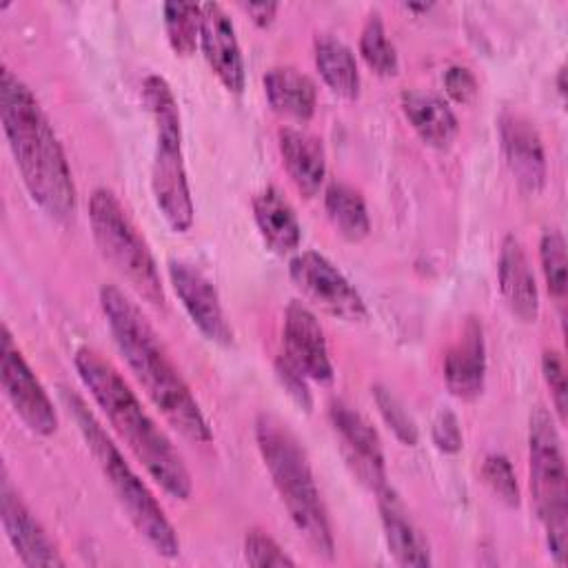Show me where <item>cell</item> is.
<instances>
[{
    "label": "cell",
    "instance_id": "cell-1",
    "mask_svg": "<svg viewBox=\"0 0 568 568\" xmlns=\"http://www.w3.org/2000/svg\"><path fill=\"white\" fill-rule=\"evenodd\" d=\"M100 306L129 371L164 419L191 442H211L213 433L200 404L140 306L113 284L100 288Z\"/></svg>",
    "mask_w": 568,
    "mask_h": 568
},
{
    "label": "cell",
    "instance_id": "cell-2",
    "mask_svg": "<svg viewBox=\"0 0 568 568\" xmlns=\"http://www.w3.org/2000/svg\"><path fill=\"white\" fill-rule=\"evenodd\" d=\"M0 118L31 200L51 220L69 222L75 213V184L67 155L31 89L7 67L0 71Z\"/></svg>",
    "mask_w": 568,
    "mask_h": 568
},
{
    "label": "cell",
    "instance_id": "cell-3",
    "mask_svg": "<svg viewBox=\"0 0 568 568\" xmlns=\"http://www.w3.org/2000/svg\"><path fill=\"white\" fill-rule=\"evenodd\" d=\"M80 382L106 415L111 428L135 455L160 488L173 499H189L191 475L164 430L144 410L118 368L93 348H78L73 357Z\"/></svg>",
    "mask_w": 568,
    "mask_h": 568
},
{
    "label": "cell",
    "instance_id": "cell-4",
    "mask_svg": "<svg viewBox=\"0 0 568 568\" xmlns=\"http://www.w3.org/2000/svg\"><path fill=\"white\" fill-rule=\"evenodd\" d=\"M255 442L293 526L317 557L331 559L335 552L333 530L302 444L271 413L257 415Z\"/></svg>",
    "mask_w": 568,
    "mask_h": 568
},
{
    "label": "cell",
    "instance_id": "cell-5",
    "mask_svg": "<svg viewBox=\"0 0 568 568\" xmlns=\"http://www.w3.org/2000/svg\"><path fill=\"white\" fill-rule=\"evenodd\" d=\"M62 406L69 417L75 422L87 448L91 450L95 464L100 466L104 479L109 481L115 499L126 513L133 528L146 539V544L162 557H175L180 552V539L171 521L166 519L162 506L146 488V484L135 475V470L126 464L120 448L102 428L100 419L89 410L87 402L71 388L60 386L58 390Z\"/></svg>",
    "mask_w": 568,
    "mask_h": 568
},
{
    "label": "cell",
    "instance_id": "cell-6",
    "mask_svg": "<svg viewBox=\"0 0 568 568\" xmlns=\"http://www.w3.org/2000/svg\"><path fill=\"white\" fill-rule=\"evenodd\" d=\"M142 102L155 124V151L151 162L153 200L166 224L175 233H184L193 224L195 206L186 180L178 100L162 75L149 73L142 82Z\"/></svg>",
    "mask_w": 568,
    "mask_h": 568
},
{
    "label": "cell",
    "instance_id": "cell-7",
    "mask_svg": "<svg viewBox=\"0 0 568 568\" xmlns=\"http://www.w3.org/2000/svg\"><path fill=\"white\" fill-rule=\"evenodd\" d=\"M528 477L535 513L546 530L548 552L557 566H564L568 555V475L557 426L544 406L530 410Z\"/></svg>",
    "mask_w": 568,
    "mask_h": 568
},
{
    "label": "cell",
    "instance_id": "cell-8",
    "mask_svg": "<svg viewBox=\"0 0 568 568\" xmlns=\"http://www.w3.org/2000/svg\"><path fill=\"white\" fill-rule=\"evenodd\" d=\"M89 222L104 260L131 284V288H135L140 297L153 306H162L164 291L155 257L111 189H93L89 195Z\"/></svg>",
    "mask_w": 568,
    "mask_h": 568
},
{
    "label": "cell",
    "instance_id": "cell-9",
    "mask_svg": "<svg viewBox=\"0 0 568 568\" xmlns=\"http://www.w3.org/2000/svg\"><path fill=\"white\" fill-rule=\"evenodd\" d=\"M288 275L293 284L322 311L346 322H364L368 308L348 277L322 253L302 251L291 257Z\"/></svg>",
    "mask_w": 568,
    "mask_h": 568
},
{
    "label": "cell",
    "instance_id": "cell-10",
    "mask_svg": "<svg viewBox=\"0 0 568 568\" xmlns=\"http://www.w3.org/2000/svg\"><path fill=\"white\" fill-rule=\"evenodd\" d=\"M0 377L7 399L11 402L16 415L36 435H53L58 428V415L53 402L49 399L44 386L22 357L20 348L13 344L9 326L2 324L0 337Z\"/></svg>",
    "mask_w": 568,
    "mask_h": 568
},
{
    "label": "cell",
    "instance_id": "cell-11",
    "mask_svg": "<svg viewBox=\"0 0 568 568\" xmlns=\"http://www.w3.org/2000/svg\"><path fill=\"white\" fill-rule=\"evenodd\" d=\"M328 419L342 442L346 462L351 464L359 481H364L373 490L386 486L384 450L379 435L371 426V422L344 399H333L328 404Z\"/></svg>",
    "mask_w": 568,
    "mask_h": 568
},
{
    "label": "cell",
    "instance_id": "cell-12",
    "mask_svg": "<svg viewBox=\"0 0 568 568\" xmlns=\"http://www.w3.org/2000/svg\"><path fill=\"white\" fill-rule=\"evenodd\" d=\"M169 280L171 286L182 302L184 311L189 313L191 322L197 326V331L222 346H229L233 342V328L226 322L217 288L213 282L193 264L182 260H169Z\"/></svg>",
    "mask_w": 568,
    "mask_h": 568
},
{
    "label": "cell",
    "instance_id": "cell-13",
    "mask_svg": "<svg viewBox=\"0 0 568 568\" xmlns=\"http://www.w3.org/2000/svg\"><path fill=\"white\" fill-rule=\"evenodd\" d=\"M0 517L4 535L24 566H64L55 544L13 490L7 475L0 479Z\"/></svg>",
    "mask_w": 568,
    "mask_h": 568
},
{
    "label": "cell",
    "instance_id": "cell-14",
    "mask_svg": "<svg viewBox=\"0 0 568 568\" xmlns=\"http://www.w3.org/2000/svg\"><path fill=\"white\" fill-rule=\"evenodd\" d=\"M200 47L217 80L233 93H242L246 71L235 27L217 2L200 4Z\"/></svg>",
    "mask_w": 568,
    "mask_h": 568
},
{
    "label": "cell",
    "instance_id": "cell-15",
    "mask_svg": "<svg viewBox=\"0 0 568 568\" xmlns=\"http://www.w3.org/2000/svg\"><path fill=\"white\" fill-rule=\"evenodd\" d=\"M284 355L313 382L328 384L333 364L328 357L324 331L315 313L300 300L288 302L284 311Z\"/></svg>",
    "mask_w": 568,
    "mask_h": 568
},
{
    "label": "cell",
    "instance_id": "cell-16",
    "mask_svg": "<svg viewBox=\"0 0 568 568\" xmlns=\"http://www.w3.org/2000/svg\"><path fill=\"white\" fill-rule=\"evenodd\" d=\"M499 138L506 164L526 193H539L546 184V151L535 124L519 113L499 118Z\"/></svg>",
    "mask_w": 568,
    "mask_h": 568
},
{
    "label": "cell",
    "instance_id": "cell-17",
    "mask_svg": "<svg viewBox=\"0 0 568 568\" xmlns=\"http://www.w3.org/2000/svg\"><path fill=\"white\" fill-rule=\"evenodd\" d=\"M486 379V344L484 328L477 317H468L459 337L444 357V382L450 395L473 402L481 395Z\"/></svg>",
    "mask_w": 568,
    "mask_h": 568
},
{
    "label": "cell",
    "instance_id": "cell-18",
    "mask_svg": "<svg viewBox=\"0 0 568 568\" xmlns=\"http://www.w3.org/2000/svg\"><path fill=\"white\" fill-rule=\"evenodd\" d=\"M497 277L501 297L510 313L521 322H535L539 315V291L528 255L515 235H506L501 240Z\"/></svg>",
    "mask_w": 568,
    "mask_h": 568
},
{
    "label": "cell",
    "instance_id": "cell-19",
    "mask_svg": "<svg viewBox=\"0 0 568 568\" xmlns=\"http://www.w3.org/2000/svg\"><path fill=\"white\" fill-rule=\"evenodd\" d=\"M375 493H377V508H379L384 537L393 559L399 566H415V568L430 566L428 541L410 519L397 493L388 486H382Z\"/></svg>",
    "mask_w": 568,
    "mask_h": 568
},
{
    "label": "cell",
    "instance_id": "cell-20",
    "mask_svg": "<svg viewBox=\"0 0 568 568\" xmlns=\"http://www.w3.org/2000/svg\"><path fill=\"white\" fill-rule=\"evenodd\" d=\"M277 146L282 164L295 189L302 195L313 197L326 175V153L322 140L313 133L284 126L277 131Z\"/></svg>",
    "mask_w": 568,
    "mask_h": 568
},
{
    "label": "cell",
    "instance_id": "cell-21",
    "mask_svg": "<svg viewBox=\"0 0 568 568\" xmlns=\"http://www.w3.org/2000/svg\"><path fill=\"white\" fill-rule=\"evenodd\" d=\"M399 106L415 129V133L435 149H446L453 144L459 131V122L450 104L428 91H404L399 98Z\"/></svg>",
    "mask_w": 568,
    "mask_h": 568
},
{
    "label": "cell",
    "instance_id": "cell-22",
    "mask_svg": "<svg viewBox=\"0 0 568 568\" xmlns=\"http://www.w3.org/2000/svg\"><path fill=\"white\" fill-rule=\"evenodd\" d=\"M253 217L268 248L284 255L300 246L302 226L284 193L277 186H264L253 197Z\"/></svg>",
    "mask_w": 568,
    "mask_h": 568
},
{
    "label": "cell",
    "instance_id": "cell-23",
    "mask_svg": "<svg viewBox=\"0 0 568 568\" xmlns=\"http://www.w3.org/2000/svg\"><path fill=\"white\" fill-rule=\"evenodd\" d=\"M262 84L266 100L275 113L300 122L313 118L317 91L315 82L306 73L293 67H273L264 73Z\"/></svg>",
    "mask_w": 568,
    "mask_h": 568
},
{
    "label": "cell",
    "instance_id": "cell-24",
    "mask_svg": "<svg viewBox=\"0 0 568 568\" xmlns=\"http://www.w3.org/2000/svg\"><path fill=\"white\" fill-rule=\"evenodd\" d=\"M315 67L335 95L344 100H355L359 95V71L355 53L339 38L320 36L315 40Z\"/></svg>",
    "mask_w": 568,
    "mask_h": 568
},
{
    "label": "cell",
    "instance_id": "cell-25",
    "mask_svg": "<svg viewBox=\"0 0 568 568\" xmlns=\"http://www.w3.org/2000/svg\"><path fill=\"white\" fill-rule=\"evenodd\" d=\"M324 206L328 220L339 231L342 237L359 242L371 231V217L362 193L344 182H331L324 193Z\"/></svg>",
    "mask_w": 568,
    "mask_h": 568
},
{
    "label": "cell",
    "instance_id": "cell-26",
    "mask_svg": "<svg viewBox=\"0 0 568 568\" xmlns=\"http://www.w3.org/2000/svg\"><path fill=\"white\" fill-rule=\"evenodd\" d=\"M162 22L171 49L178 55H191L200 42V4L164 2Z\"/></svg>",
    "mask_w": 568,
    "mask_h": 568
},
{
    "label": "cell",
    "instance_id": "cell-27",
    "mask_svg": "<svg viewBox=\"0 0 568 568\" xmlns=\"http://www.w3.org/2000/svg\"><path fill=\"white\" fill-rule=\"evenodd\" d=\"M359 53L366 60V64L379 75H395L399 69L397 51H395L393 42L388 40L384 20L377 11H373L362 27Z\"/></svg>",
    "mask_w": 568,
    "mask_h": 568
},
{
    "label": "cell",
    "instance_id": "cell-28",
    "mask_svg": "<svg viewBox=\"0 0 568 568\" xmlns=\"http://www.w3.org/2000/svg\"><path fill=\"white\" fill-rule=\"evenodd\" d=\"M539 262L548 293L561 302L566 297V240L559 229H546L539 240Z\"/></svg>",
    "mask_w": 568,
    "mask_h": 568
},
{
    "label": "cell",
    "instance_id": "cell-29",
    "mask_svg": "<svg viewBox=\"0 0 568 568\" xmlns=\"http://www.w3.org/2000/svg\"><path fill=\"white\" fill-rule=\"evenodd\" d=\"M373 399L377 404V410L382 415V419L386 422V426L393 430V435L404 444V446H415L419 439V430L415 419L410 417V413L406 410V406L402 404V399L388 390L382 384H375L371 388Z\"/></svg>",
    "mask_w": 568,
    "mask_h": 568
},
{
    "label": "cell",
    "instance_id": "cell-30",
    "mask_svg": "<svg viewBox=\"0 0 568 568\" xmlns=\"http://www.w3.org/2000/svg\"><path fill=\"white\" fill-rule=\"evenodd\" d=\"M481 477L488 484V488L506 504V506H519V486H517V477L513 470V464L508 462V457L499 455V453H490L484 457L481 464Z\"/></svg>",
    "mask_w": 568,
    "mask_h": 568
},
{
    "label": "cell",
    "instance_id": "cell-31",
    "mask_svg": "<svg viewBox=\"0 0 568 568\" xmlns=\"http://www.w3.org/2000/svg\"><path fill=\"white\" fill-rule=\"evenodd\" d=\"M244 559L248 566H295V559L264 530H248L244 537Z\"/></svg>",
    "mask_w": 568,
    "mask_h": 568
},
{
    "label": "cell",
    "instance_id": "cell-32",
    "mask_svg": "<svg viewBox=\"0 0 568 568\" xmlns=\"http://www.w3.org/2000/svg\"><path fill=\"white\" fill-rule=\"evenodd\" d=\"M275 368V377L282 384V388L288 393V397L304 410L313 408V393L308 386V377L282 353L275 357L273 362Z\"/></svg>",
    "mask_w": 568,
    "mask_h": 568
},
{
    "label": "cell",
    "instance_id": "cell-33",
    "mask_svg": "<svg viewBox=\"0 0 568 568\" xmlns=\"http://www.w3.org/2000/svg\"><path fill=\"white\" fill-rule=\"evenodd\" d=\"M541 373L550 388L555 410L559 415V422H566V408H568V384H566V366L557 351L546 348L541 353Z\"/></svg>",
    "mask_w": 568,
    "mask_h": 568
},
{
    "label": "cell",
    "instance_id": "cell-34",
    "mask_svg": "<svg viewBox=\"0 0 568 568\" xmlns=\"http://www.w3.org/2000/svg\"><path fill=\"white\" fill-rule=\"evenodd\" d=\"M444 89L448 93L450 100L459 102V104H468L475 100L477 95V78L468 67L462 64H450L444 71Z\"/></svg>",
    "mask_w": 568,
    "mask_h": 568
},
{
    "label": "cell",
    "instance_id": "cell-35",
    "mask_svg": "<svg viewBox=\"0 0 568 568\" xmlns=\"http://www.w3.org/2000/svg\"><path fill=\"white\" fill-rule=\"evenodd\" d=\"M430 435H433L435 446L442 453H457V450H462V444H464L462 426H459V419H457V415L453 410H442L435 417Z\"/></svg>",
    "mask_w": 568,
    "mask_h": 568
},
{
    "label": "cell",
    "instance_id": "cell-36",
    "mask_svg": "<svg viewBox=\"0 0 568 568\" xmlns=\"http://www.w3.org/2000/svg\"><path fill=\"white\" fill-rule=\"evenodd\" d=\"M242 9L251 16L257 27H268L280 9L277 2H242Z\"/></svg>",
    "mask_w": 568,
    "mask_h": 568
},
{
    "label": "cell",
    "instance_id": "cell-37",
    "mask_svg": "<svg viewBox=\"0 0 568 568\" xmlns=\"http://www.w3.org/2000/svg\"><path fill=\"white\" fill-rule=\"evenodd\" d=\"M557 91L561 95H566V67H559V71H557Z\"/></svg>",
    "mask_w": 568,
    "mask_h": 568
},
{
    "label": "cell",
    "instance_id": "cell-38",
    "mask_svg": "<svg viewBox=\"0 0 568 568\" xmlns=\"http://www.w3.org/2000/svg\"><path fill=\"white\" fill-rule=\"evenodd\" d=\"M404 7L410 9V11H428L433 4L430 2H406Z\"/></svg>",
    "mask_w": 568,
    "mask_h": 568
}]
</instances>
